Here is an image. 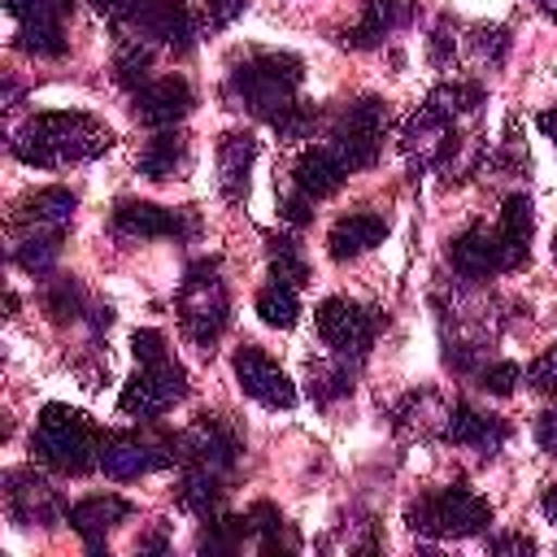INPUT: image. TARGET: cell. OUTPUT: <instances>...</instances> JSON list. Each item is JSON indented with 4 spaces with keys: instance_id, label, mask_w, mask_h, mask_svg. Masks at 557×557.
Instances as JSON below:
<instances>
[{
    "instance_id": "cell-49",
    "label": "cell",
    "mask_w": 557,
    "mask_h": 557,
    "mask_svg": "<svg viewBox=\"0 0 557 557\" xmlns=\"http://www.w3.org/2000/svg\"><path fill=\"white\" fill-rule=\"evenodd\" d=\"M139 553H165V535H148V540H139Z\"/></svg>"
},
{
    "instance_id": "cell-43",
    "label": "cell",
    "mask_w": 557,
    "mask_h": 557,
    "mask_svg": "<svg viewBox=\"0 0 557 557\" xmlns=\"http://www.w3.org/2000/svg\"><path fill=\"white\" fill-rule=\"evenodd\" d=\"M535 440H540V448L557 453V405H553V409H544V413L535 418Z\"/></svg>"
},
{
    "instance_id": "cell-1",
    "label": "cell",
    "mask_w": 557,
    "mask_h": 557,
    "mask_svg": "<svg viewBox=\"0 0 557 557\" xmlns=\"http://www.w3.org/2000/svg\"><path fill=\"white\" fill-rule=\"evenodd\" d=\"M113 144V131L87 113H35L13 135V157L26 165H74L91 161Z\"/></svg>"
},
{
    "instance_id": "cell-17",
    "label": "cell",
    "mask_w": 557,
    "mask_h": 557,
    "mask_svg": "<svg viewBox=\"0 0 557 557\" xmlns=\"http://www.w3.org/2000/svg\"><path fill=\"white\" fill-rule=\"evenodd\" d=\"M444 440H453V444H461V448H474V453H483V457H496L500 444L509 440V426H505V418L483 413V409L457 400L453 413H448V422H444Z\"/></svg>"
},
{
    "instance_id": "cell-38",
    "label": "cell",
    "mask_w": 557,
    "mask_h": 557,
    "mask_svg": "<svg viewBox=\"0 0 557 557\" xmlns=\"http://www.w3.org/2000/svg\"><path fill=\"white\" fill-rule=\"evenodd\" d=\"M518 383H522V370H518L513 361L483 366V374H479V387H483V392H492V396H509Z\"/></svg>"
},
{
    "instance_id": "cell-10",
    "label": "cell",
    "mask_w": 557,
    "mask_h": 557,
    "mask_svg": "<svg viewBox=\"0 0 557 557\" xmlns=\"http://www.w3.org/2000/svg\"><path fill=\"white\" fill-rule=\"evenodd\" d=\"M174 453H178L183 466H200V470L226 474L239 461V435L218 413H200L196 426L174 435Z\"/></svg>"
},
{
    "instance_id": "cell-18",
    "label": "cell",
    "mask_w": 557,
    "mask_h": 557,
    "mask_svg": "<svg viewBox=\"0 0 557 557\" xmlns=\"http://www.w3.org/2000/svg\"><path fill=\"white\" fill-rule=\"evenodd\" d=\"M383 239H387V218L374 213V209H357V213H344V218L331 226L326 252H331L335 261H352V257L379 248Z\"/></svg>"
},
{
    "instance_id": "cell-6",
    "label": "cell",
    "mask_w": 557,
    "mask_h": 557,
    "mask_svg": "<svg viewBox=\"0 0 557 557\" xmlns=\"http://www.w3.org/2000/svg\"><path fill=\"white\" fill-rule=\"evenodd\" d=\"M383 139H387V104L379 96H361L344 109V117L335 122L326 144L348 170H366L379 161Z\"/></svg>"
},
{
    "instance_id": "cell-22",
    "label": "cell",
    "mask_w": 557,
    "mask_h": 557,
    "mask_svg": "<svg viewBox=\"0 0 557 557\" xmlns=\"http://www.w3.org/2000/svg\"><path fill=\"white\" fill-rule=\"evenodd\" d=\"M257 157V139L248 131H226L218 144V187L226 200H244L248 196V170Z\"/></svg>"
},
{
    "instance_id": "cell-45",
    "label": "cell",
    "mask_w": 557,
    "mask_h": 557,
    "mask_svg": "<svg viewBox=\"0 0 557 557\" xmlns=\"http://www.w3.org/2000/svg\"><path fill=\"white\" fill-rule=\"evenodd\" d=\"M448 44H453L448 22H440V30H435V39H431V61H435V65H444V61H448Z\"/></svg>"
},
{
    "instance_id": "cell-21",
    "label": "cell",
    "mask_w": 557,
    "mask_h": 557,
    "mask_svg": "<svg viewBox=\"0 0 557 557\" xmlns=\"http://www.w3.org/2000/svg\"><path fill=\"white\" fill-rule=\"evenodd\" d=\"M131 513V505L122 496H83L78 505L65 509V522L83 535L87 553H104V535Z\"/></svg>"
},
{
    "instance_id": "cell-31",
    "label": "cell",
    "mask_w": 557,
    "mask_h": 557,
    "mask_svg": "<svg viewBox=\"0 0 557 557\" xmlns=\"http://www.w3.org/2000/svg\"><path fill=\"white\" fill-rule=\"evenodd\" d=\"M13 48L26 52V57H65V26H57V22H22Z\"/></svg>"
},
{
    "instance_id": "cell-46",
    "label": "cell",
    "mask_w": 557,
    "mask_h": 557,
    "mask_svg": "<svg viewBox=\"0 0 557 557\" xmlns=\"http://www.w3.org/2000/svg\"><path fill=\"white\" fill-rule=\"evenodd\" d=\"M100 13H109V17H122V13H131L139 0H91Z\"/></svg>"
},
{
    "instance_id": "cell-41",
    "label": "cell",
    "mask_w": 557,
    "mask_h": 557,
    "mask_svg": "<svg viewBox=\"0 0 557 557\" xmlns=\"http://www.w3.org/2000/svg\"><path fill=\"white\" fill-rule=\"evenodd\" d=\"M283 218H287L292 226H305V222L313 218V200H309L305 191H296V187H292V196L283 200Z\"/></svg>"
},
{
    "instance_id": "cell-15",
    "label": "cell",
    "mask_w": 557,
    "mask_h": 557,
    "mask_svg": "<svg viewBox=\"0 0 557 557\" xmlns=\"http://www.w3.org/2000/svg\"><path fill=\"white\" fill-rule=\"evenodd\" d=\"M113 231L126 239H165V235H191L196 218L183 209H161L152 200H122L113 209Z\"/></svg>"
},
{
    "instance_id": "cell-39",
    "label": "cell",
    "mask_w": 557,
    "mask_h": 557,
    "mask_svg": "<svg viewBox=\"0 0 557 557\" xmlns=\"http://www.w3.org/2000/svg\"><path fill=\"white\" fill-rule=\"evenodd\" d=\"M131 352H135V361H139V366H144V361H161V357H170L165 335H161V331H152V326H144V331H135V335H131Z\"/></svg>"
},
{
    "instance_id": "cell-3",
    "label": "cell",
    "mask_w": 557,
    "mask_h": 557,
    "mask_svg": "<svg viewBox=\"0 0 557 557\" xmlns=\"http://www.w3.org/2000/svg\"><path fill=\"white\" fill-rule=\"evenodd\" d=\"M300 78H305L300 57H292V52H257V57H248V61H239L231 70L226 91H231L235 109H248L257 117H274L296 100Z\"/></svg>"
},
{
    "instance_id": "cell-2",
    "label": "cell",
    "mask_w": 557,
    "mask_h": 557,
    "mask_svg": "<svg viewBox=\"0 0 557 557\" xmlns=\"http://www.w3.org/2000/svg\"><path fill=\"white\" fill-rule=\"evenodd\" d=\"M100 431L87 413L70 409V405H44L35 431H30V453L35 461L61 470V474H87L91 466H100Z\"/></svg>"
},
{
    "instance_id": "cell-34",
    "label": "cell",
    "mask_w": 557,
    "mask_h": 557,
    "mask_svg": "<svg viewBox=\"0 0 557 557\" xmlns=\"http://www.w3.org/2000/svg\"><path fill=\"white\" fill-rule=\"evenodd\" d=\"M83 287L74 283V278H52L48 287H44V313L52 318V322H74L78 313H83Z\"/></svg>"
},
{
    "instance_id": "cell-48",
    "label": "cell",
    "mask_w": 557,
    "mask_h": 557,
    "mask_svg": "<svg viewBox=\"0 0 557 557\" xmlns=\"http://www.w3.org/2000/svg\"><path fill=\"white\" fill-rule=\"evenodd\" d=\"M544 513H548V522L557 527V483H553V487L544 492Z\"/></svg>"
},
{
    "instance_id": "cell-9",
    "label": "cell",
    "mask_w": 557,
    "mask_h": 557,
    "mask_svg": "<svg viewBox=\"0 0 557 557\" xmlns=\"http://www.w3.org/2000/svg\"><path fill=\"white\" fill-rule=\"evenodd\" d=\"M374 331H379L374 309H366V305H357L348 296H326L318 305V335L335 357L361 361L370 352V344H374Z\"/></svg>"
},
{
    "instance_id": "cell-40",
    "label": "cell",
    "mask_w": 557,
    "mask_h": 557,
    "mask_svg": "<svg viewBox=\"0 0 557 557\" xmlns=\"http://www.w3.org/2000/svg\"><path fill=\"white\" fill-rule=\"evenodd\" d=\"M474 44H479V57H483L487 65H500V61H505V52H509V35H505L500 26H483Z\"/></svg>"
},
{
    "instance_id": "cell-7",
    "label": "cell",
    "mask_w": 557,
    "mask_h": 557,
    "mask_svg": "<svg viewBox=\"0 0 557 557\" xmlns=\"http://www.w3.org/2000/svg\"><path fill=\"white\" fill-rule=\"evenodd\" d=\"M187 396V374L174 357H161V361H144L135 370V379L122 387L117 396V409L135 422H157L174 400Z\"/></svg>"
},
{
    "instance_id": "cell-4",
    "label": "cell",
    "mask_w": 557,
    "mask_h": 557,
    "mask_svg": "<svg viewBox=\"0 0 557 557\" xmlns=\"http://www.w3.org/2000/svg\"><path fill=\"white\" fill-rule=\"evenodd\" d=\"M405 518H409V527L418 535H431V540H466V535L487 531L492 505L479 492H470L466 483H453L444 492H431V496L413 500L405 509Z\"/></svg>"
},
{
    "instance_id": "cell-29",
    "label": "cell",
    "mask_w": 557,
    "mask_h": 557,
    "mask_svg": "<svg viewBox=\"0 0 557 557\" xmlns=\"http://www.w3.org/2000/svg\"><path fill=\"white\" fill-rule=\"evenodd\" d=\"M352 392V366L348 357H335V361H309V396L318 405H335L339 396Z\"/></svg>"
},
{
    "instance_id": "cell-5",
    "label": "cell",
    "mask_w": 557,
    "mask_h": 557,
    "mask_svg": "<svg viewBox=\"0 0 557 557\" xmlns=\"http://www.w3.org/2000/svg\"><path fill=\"white\" fill-rule=\"evenodd\" d=\"M178 322H183V335L196 344V348H213L231 322V300H226V287L218 278V261H196L183 278V292H178Z\"/></svg>"
},
{
    "instance_id": "cell-26",
    "label": "cell",
    "mask_w": 557,
    "mask_h": 557,
    "mask_svg": "<svg viewBox=\"0 0 557 557\" xmlns=\"http://www.w3.org/2000/svg\"><path fill=\"white\" fill-rule=\"evenodd\" d=\"M178 505L187 509V513H196V518H213L218 509H222V496H226V487H222V474H213V470H200V466H187L183 470V479H178Z\"/></svg>"
},
{
    "instance_id": "cell-30",
    "label": "cell",
    "mask_w": 557,
    "mask_h": 557,
    "mask_svg": "<svg viewBox=\"0 0 557 557\" xmlns=\"http://www.w3.org/2000/svg\"><path fill=\"white\" fill-rule=\"evenodd\" d=\"M257 313H261V322L265 326H296V318H300V296H296V287L292 283H265L261 292H257Z\"/></svg>"
},
{
    "instance_id": "cell-16",
    "label": "cell",
    "mask_w": 557,
    "mask_h": 557,
    "mask_svg": "<svg viewBox=\"0 0 557 557\" xmlns=\"http://www.w3.org/2000/svg\"><path fill=\"white\" fill-rule=\"evenodd\" d=\"M4 496H9V513L22 527H52L57 518H65V505L57 496V487H48V479H39L35 470H13L4 479Z\"/></svg>"
},
{
    "instance_id": "cell-12",
    "label": "cell",
    "mask_w": 557,
    "mask_h": 557,
    "mask_svg": "<svg viewBox=\"0 0 557 557\" xmlns=\"http://www.w3.org/2000/svg\"><path fill=\"white\" fill-rule=\"evenodd\" d=\"M191 104H196L191 83H187L183 74H165V78L144 83V87L135 91L131 113H135V122H144V126H152V131H165V126H178V122L191 113Z\"/></svg>"
},
{
    "instance_id": "cell-25",
    "label": "cell",
    "mask_w": 557,
    "mask_h": 557,
    "mask_svg": "<svg viewBox=\"0 0 557 557\" xmlns=\"http://www.w3.org/2000/svg\"><path fill=\"white\" fill-rule=\"evenodd\" d=\"M531 231H535V209H531V200H527V196H509L505 209H500V218H496V235H500V244H505L509 270L527 265V257H531Z\"/></svg>"
},
{
    "instance_id": "cell-35",
    "label": "cell",
    "mask_w": 557,
    "mask_h": 557,
    "mask_svg": "<svg viewBox=\"0 0 557 557\" xmlns=\"http://www.w3.org/2000/svg\"><path fill=\"white\" fill-rule=\"evenodd\" d=\"M270 126H274V135L278 139H287V144H300V139H313V131H318V109L313 104H287L283 113H274L270 117Z\"/></svg>"
},
{
    "instance_id": "cell-50",
    "label": "cell",
    "mask_w": 557,
    "mask_h": 557,
    "mask_svg": "<svg viewBox=\"0 0 557 557\" xmlns=\"http://www.w3.org/2000/svg\"><path fill=\"white\" fill-rule=\"evenodd\" d=\"M535 9H540L548 22H557V0H535Z\"/></svg>"
},
{
    "instance_id": "cell-36",
    "label": "cell",
    "mask_w": 557,
    "mask_h": 557,
    "mask_svg": "<svg viewBox=\"0 0 557 557\" xmlns=\"http://www.w3.org/2000/svg\"><path fill=\"white\" fill-rule=\"evenodd\" d=\"M4 9L17 17V26L22 22H57V26H65L74 0H4Z\"/></svg>"
},
{
    "instance_id": "cell-51",
    "label": "cell",
    "mask_w": 557,
    "mask_h": 557,
    "mask_svg": "<svg viewBox=\"0 0 557 557\" xmlns=\"http://www.w3.org/2000/svg\"><path fill=\"white\" fill-rule=\"evenodd\" d=\"M553 252H557V235H553Z\"/></svg>"
},
{
    "instance_id": "cell-14",
    "label": "cell",
    "mask_w": 557,
    "mask_h": 557,
    "mask_svg": "<svg viewBox=\"0 0 557 557\" xmlns=\"http://www.w3.org/2000/svg\"><path fill=\"white\" fill-rule=\"evenodd\" d=\"M235 379H239V387H244V396H252V400H261V405H270V409H292L300 396H296V383L257 348V344H244L239 352H235Z\"/></svg>"
},
{
    "instance_id": "cell-33",
    "label": "cell",
    "mask_w": 557,
    "mask_h": 557,
    "mask_svg": "<svg viewBox=\"0 0 557 557\" xmlns=\"http://www.w3.org/2000/svg\"><path fill=\"white\" fill-rule=\"evenodd\" d=\"M148 70H152V52L135 39V44H122L113 52V83L126 87V91H139L148 83Z\"/></svg>"
},
{
    "instance_id": "cell-8",
    "label": "cell",
    "mask_w": 557,
    "mask_h": 557,
    "mask_svg": "<svg viewBox=\"0 0 557 557\" xmlns=\"http://www.w3.org/2000/svg\"><path fill=\"white\" fill-rule=\"evenodd\" d=\"M174 435H139V431H109L100 440V470L117 483L139 479L148 470H165L174 466Z\"/></svg>"
},
{
    "instance_id": "cell-27",
    "label": "cell",
    "mask_w": 557,
    "mask_h": 557,
    "mask_svg": "<svg viewBox=\"0 0 557 557\" xmlns=\"http://www.w3.org/2000/svg\"><path fill=\"white\" fill-rule=\"evenodd\" d=\"M248 535H252L248 513H213V518H205V531H200L196 548L209 553V557H218V553H235Z\"/></svg>"
},
{
    "instance_id": "cell-44",
    "label": "cell",
    "mask_w": 557,
    "mask_h": 557,
    "mask_svg": "<svg viewBox=\"0 0 557 557\" xmlns=\"http://www.w3.org/2000/svg\"><path fill=\"white\" fill-rule=\"evenodd\" d=\"M487 548H492V553H518V557H522V553H535V544H531L527 535H518V531H513V535H496V540H487Z\"/></svg>"
},
{
    "instance_id": "cell-11",
    "label": "cell",
    "mask_w": 557,
    "mask_h": 557,
    "mask_svg": "<svg viewBox=\"0 0 557 557\" xmlns=\"http://www.w3.org/2000/svg\"><path fill=\"white\" fill-rule=\"evenodd\" d=\"M131 26L144 44H165L170 52H191L196 44V22L183 0H139L131 9Z\"/></svg>"
},
{
    "instance_id": "cell-28",
    "label": "cell",
    "mask_w": 557,
    "mask_h": 557,
    "mask_svg": "<svg viewBox=\"0 0 557 557\" xmlns=\"http://www.w3.org/2000/svg\"><path fill=\"white\" fill-rule=\"evenodd\" d=\"M61 235H65V231H17L13 261H17L26 274L52 270V261H57V252H61Z\"/></svg>"
},
{
    "instance_id": "cell-13",
    "label": "cell",
    "mask_w": 557,
    "mask_h": 557,
    "mask_svg": "<svg viewBox=\"0 0 557 557\" xmlns=\"http://www.w3.org/2000/svg\"><path fill=\"white\" fill-rule=\"evenodd\" d=\"M448 261H453V270H457L466 283H483V278L509 270V257H505V244H500L496 226H483V222L466 226V231L448 244Z\"/></svg>"
},
{
    "instance_id": "cell-24",
    "label": "cell",
    "mask_w": 557,
    "mask_h": 557,
    "mask_svg": "<svg viewBox=\"0 0 557 557\" xmlns=\"http://www.w3.org/2000/svg\"><path fill=\"white\" fill-rule=\"evenodd\" d=\"M183 170H187V139H183V131H174V126L157 131L144 144V152H139V174L152 178V183H170V178H183Z\"/></svg>"
},
{
    "instance_id": "cell-47",
    "label": "cell",
    "mask_w": 557,
    "mask_h": 557,
    "mask_svg": "<svg viewBox=\"0 0 557 557\" xmlns=\"http://www.w3.org/2000/svg\"><path fill=\"white\" fill-rule=\"evenodd\" d=\"M540 131H544V135H548V139H553V148H557V104H553V109H544V113H540Z\"/></svg>"
},
{
    "instance_id": "cell-32",
    "label": "cell",
    "mask_w": 557,
    "mask_h": 557,
    "mask_svg": "<svg viewBox=\"0 0 557 557\" xmlns=\"http://www.w3.org/2000/svg\"><path fill=\"white\" fill-rule=\"evenodd\" d=\"M270 278L292 283V287L309 283V265H305L300 244H296L292 235H274V239H270Z\"/></svg>"
},
{
    "instance_id": "cell-20",
    "label": "cell",
    "mask_w": 557,
    "mask_h": 557,
    "mask_svg": "<svg viewBox=\"0 0 557 557\" xmlns=\"http://www.w3.org/2000/svg\"><path fill=\"white\" fill-rule=\"evenodd\" d=\"M348 165L331 152V144H318V148H309L296 165H292V187L296 191H305L309 200H326V196H335L344 183H348Z\"/></svg>"
},
{
    "instance_id": "cell-42",
    "label": "cell",
    "mask_w": 557,
    "mask_h": 557,
    "mask_svg": "<svg viewBox=\"0 0 557 557\" xmlns=\"http://www.w3.org/2000/svg\"><path fill=\"white\" fill-rule=\"evenodd\" d=\"M205 13H209V26H231L244 13V0H205Z\"/></svg>"
},
{
    "instance_id": "cell-37",
    "label": "cell",
    "mask_w": 557,
    "mask_h": 557,
    "mask_svg": "<svg viewBox=\"0 0 557 557\" xmlns=\"http://www.w3.org/2000/svg\"><path fill=\"white\" fill-rule=\"evenodd\" d=\"M522 383L531 392H544V396H557V344L544 348L527 370H522Z\"/></svg>"
},
{
    "instance_id": "cell-19",
    "label": "cell",
    "mask_w": 557,
    "mask_h": 557,
    "mask_svg": "<svg viewBox=\"0 0 557 557\" xmlns=\"http://www.w3.org/2000/svg\"><path fill=\"white\" fill-rule=\"evenodd\" d=\"M413 13H418L413 0H361V13H357V22L344 30V39H348L352 48H374V44H383V35L409 26Z\"/></svg>"
},
{
    "instance_id": "cell-23",
    "label": "cell",
    "mask_w": 557,
    "mask_h": 557,
    "mask_svg": "<svg viewBox=\"0 0 557 557\" xmlns=\"http://www.w3.org/2000/svg\"><path fill=\"white\" fill-rule=\"evenodd\" d=\"M74 191H65V187H44V191H35V196H26L22 205H17V213H13V226L17 231H65L70 226V218H74Z\"/></svg>"
}]
</instances>
